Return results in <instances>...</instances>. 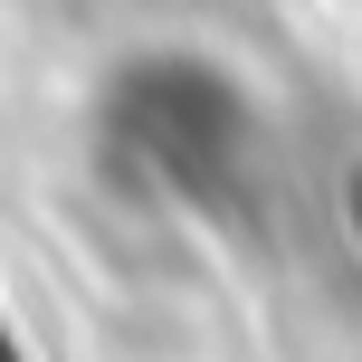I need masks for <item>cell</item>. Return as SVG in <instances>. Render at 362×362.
Masks as SVG:
<instances>
[{
	"mask_svg": "<svg viewBox=\"0 0 362 362\" xmlns=\"http://www.w3.org/2000/svg\"><path fill=\"white\" fill-rule=\"evenodd\" d=\"M0 362H19V344H10V325H0Z\"/></svg>",
	"mask_w": 362,
	"mask_h": 362,
	"instance_id": "obj_1",
	"label": "cell"
}]
</instances>
